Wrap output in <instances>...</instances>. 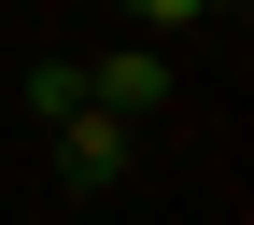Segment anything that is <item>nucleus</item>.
<instances>
[{
    "label": "nucleus",
    "instance_id": "f03ea898",
    "mask_svg": "<svg viewBox=\"0 0 254 225\" xmlns=\"http://www.w3.org/2000/svg\"><path fill=\"white\" fill-rule=\"evenodd\" d=\"M113 169H127V127L113 113H57V183L71 197H113Z\"/></svg>",
    "mask_w": 254,
    "mask_h": 225
},
{
    "label": "nucleus",
    "instance_id": "20e7f679",
    "mask_svg": "<svg viewBox=\"0 0 254 225\" xmlns=\"http://www.w3.org/2000/svg\"><path fill=\"white\" fill-rule=\"evenodd\" d=\"M127 28H141V43H170V28H198V14H240V0H113Z\"/></svg>",
    "mask_w": 254,
    "mask_h": 225
},
{
    "label": "nucleus",
    "instance_id": "7ed1b4c3",
    "mask_svg": "<svg viewBox=\"0 0 254 225\" xmlns=\"http://www.w3.org/2000/svg\"><path fill=\"white\" fill-rule=\"evenodd\" d=\"M28 113H43V127L85 113V56H28Z\"/></svg>",
    "mask_w": 254,
    "mask_h": 225
},
{
    "label": "nucleus",
    "instance_id": "f257e3e1",
    "mask_svg": "<svg viewBox=\"0 0 254 225\" xmlns=\"http://www.w3.org/2000/svg\"><path fill=\"white\" fill-rule=\"evenodd\" d=\"M85 113L155 127V113H170V56H155V43H99V56H85Z\"/></svg>",
    "mask_w": 254,
    "mask_h": 225
}]
</instances>
